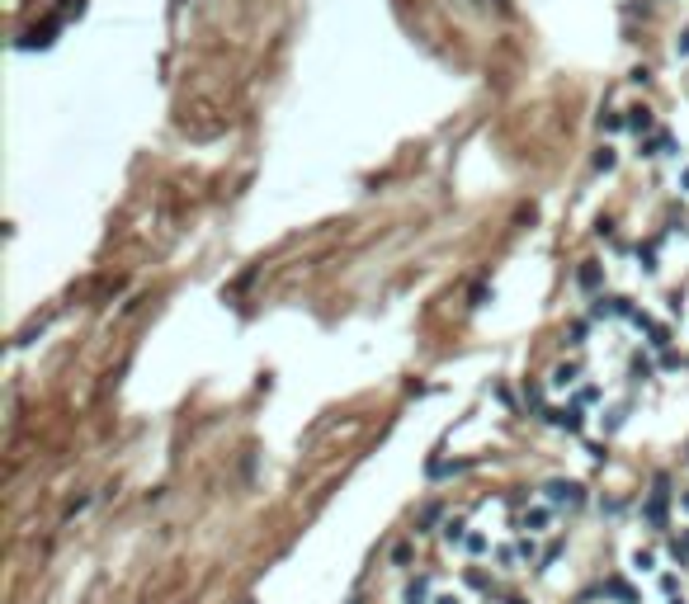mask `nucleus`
<instances>
[{
	"label": "nucleus",
	"mask_w": 689,
	"mask_h": 604,
	"mask_svg": "<svg viewBox=\"0 0 689 604\" xmlns=\"http://www.w3.org/2000/svg\"><path fill=\"white\" fill-rule=\"evenodd\" d=\"M543 491H548L553 505H581V486H576V482H562V477H557V482H548Z\"/></svg>",
	"instance_id": "obj_1"
},
{
	"label": "nucleus",
	"mask_w": 689,
	"mask_h": 604,
	"mask_svg": "<svg viewBox=\"0 0 689 604\" xmlns=\"http://www.w3.org/2000/svg\"><path fill=\"white\" fill-rule=\"evenodd\" d=\"M553 421L562 425V430H571V434H576V430H581V411H576V406H571V411H553Z\"/></svg>",
	"instance_id": "obj_2"
},
{
	"label": "nucleus",
	"mask_w": 689,
	"mask_h": 604,
	"mask_svg": "<svg viewBox=\"0 0 689 604\" xmlns=\"http://www.w3.org/2000/svg\"><path fill=\"white\" fill-rule=\"evenodd\" d=\"M581 289H600V264H581Z\"/></svg>",
	"instance_id": "obj_3"
},
{
	"label": "nucleus",
	"mask_w": 689,
	"mask_h": 604,
	"mask_svg": "<svg viewBox=\"0 0 689 604\" xmlns=\"http://www.w3.org/2000/svg\"><path fill=\"white\" fill-rule=\"evenodd\" d=\"M524 529H533V533L548 529V510H529V515H524Z\"/></svg>",
	"instance_id": "obj_4"
},
{
	"label": "nucleus",
	"mask_w": 689,
	"mask_h": 604,
	"mask_svg": "<svg viewBox=\"0 0 689 604\" xmlns=\"http://www.w3.org/2000/svg\"><path fill=\"white\" fill-rule=\"evenodd\" d=\"M425 595H430V585H425V580L406 585V604H425Z\"/></svg>",
	"instance_id": "obj_5"
},
{
	"label": "nucleus",
	"mask_w": 689,
	"mask_h": 604,
	"mask_svg": "<svg viewBox=\"0 0 689 604\" xmlns=\"http://www.w3.org/2000/svg\"><path fill=\"white\" fill-rule=\"evenodd\" d=\"M576 373H581V368L567 364V368H557V373H553V383H557V387H567V383H576Z\"/></svg>",
	"instance_id": "obj_6"
},
{
	"label": "nucleus",
	"mask_w": 689,
	"mask_h": 604,
	"mask_svg": "<svg viewBox=\"0 0 689 604\" xmlns=\"http://www.w3.org/2000/svg\"><path fill=\"white\" fill-rule=\"evenodd\" d=\"M628 128H637V132H642V128H652V118H647V109H633V118H628Z\"/></svg>",
	"instance_id": "obj_7"
},
{
	"label": "nucleus",
	"mask_w": 689,
	"mask_h": 604,
	"mask_svg": "<svg viewBox=\"0 0 689 604\" xmlns=\"http://www.w3.org/2000/svg\"><path fill=\"white\" fill-rule=\"evenodd\" d=\"M595 170H614V152H609V147H605V152L595 156Z\"/></svg>",
	"instance_id": "obj_8"
},
{
	"label": "nucleus",
	"mask_w": 689,
	"mask_h": 604,
	"mask_svg": "<svg viewBox=\"0 0 689 604\" xmlns=\"http://www.w3.org/2000/svg\"><path fill=\"white\" fill-rule=\"evenodd\" d=\"M444 538H449V543H458V538H463V520H449V529H444Z\"/></svg>",
	"instance_id": "obj_9"
},
{
	"label": "nucleus",
	"mask_w": 689,
	"mask_h": 604,
	"mask_svg": "<svg viewBox=\"0 0 689 604\" xmlns=\"http://www.w3.org/2000/svg\"><path fill=\"white\" fill-rule=\"evenodd\" d=\"M392 562H397V567H406V562H411V548H406V543H397V552H392Z\"/></svg>",
	"instance_id": "obj_10"
},
{
	"label": "nucleus",
	"mask_w": 689,
	"mask_h": 604,
	"mask_svg": "<svg viewBox=\"0 0 689 604\" xmlns=\"http://www.w3.org/2000/svg\"><path fill=\"white\" fill-rule=\"evenodd\" d=\"M675 53H680V57H689V28L680 33V38H675Z\"/></svg>",
	"instance_id": "obj_11"
},
{
	"label": "nucleus",
	"mask_w": 689,
	"mask_h": 604,
	"mask_svg": "<svg viewBox=\"0 0 689 604\" xmlns=\"http://www.w3.org/2000/svg\"><path fill=\"white\" fill-rule=\"evenodd\" d=\"M439 604H458V600H453V595H444V600H439Z\"/></svg>",
	"instance_id": "obj_12"
},
{
	"label": "nucleus",
	"mask_w": 689,
	"mask_h": 604,
	"mask_svg": "<svg viewBox=\"0 0 689 604\" xmlns=\"http://www.w3.org/2000/svg\"><path fill=\"white\" fill-rule=\"evenodd\" d=\"M685 189H689V170H685Z\"/></svg>",
	"instance_id": "obj_13"
},
{
	"label": "nucleus",
	"mask_w": 689,
	"mask_h": 604,
	"mask_svg": "<svg viewBox=\"0 0 689 604\" xmlns=\"http://www.w3.org/2000/svg\"><path fill=\"white\" fill-rule=\"evenodd\" d=\"M685 505H689V496H685Z\"/></svg>",
	"instance_id": "obj_14"
}]
</instances>
